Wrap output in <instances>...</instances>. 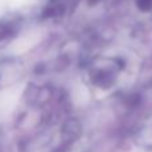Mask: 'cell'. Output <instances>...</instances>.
<instances>
[{"label": "cell", "instance_id": "obj_1", "mask_svg": "<svg viewBox=\"0 0 152 152\" xmlns=\"http://www.w3.org/2000/svg\"><path fill=\"white\" fill-rule=\"evenodd\" d=\"M124 65L116 57H98L89 63L86 69V80L97 90L113 89L123 74Z\"/></svg>", "mask_w": 152, "mask_h": 152}, {"label": "cell", "instance_id": "obj_2", "mask_svg": "<svg viewBox=\"0 0 152 152\" xmlns=\"http://www.w3.org/2000/svg\"><path fill=\"white\" fill-rule=\"evenodd\" d=\"M20 22L14 18L0 20V47L7 46L20 31Z\"/></svg>", "mask_w": 152, "mask_h": 152}]
</instances>
